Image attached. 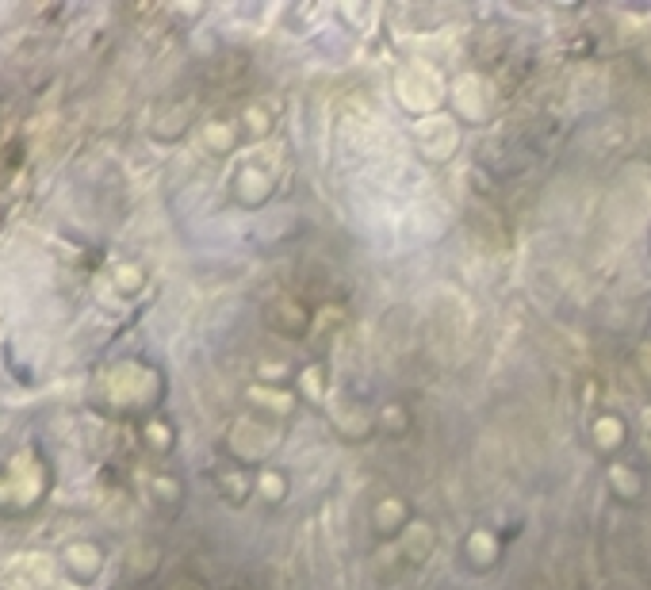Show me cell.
I'll use <instances>...</instances> for the list:
<instances>
[{
    "instance_id": "obj_1",
    "label": "cell",
    "mask_w": 651,
    "mask_h": 590,
    "mask_svg": "<svg viewBox=\"0 0 651 590\" xmlns=\"http://www.w3.org/2000/svg\"><path fill=\"white\" fill-rule=\"evenodd\" d=\"M394 96L410 115L425 119V115H437L440 103L448 100V85L429 62H406L394 73Z\"/></svg>"
},
{
    "instance_id": "obj_2",
    "label": "cell",
    "mask_w": 651,
    "mask_h": 590,
    "mask_svg": "<svg viewBox=\"0 0 651 590\" xmlns=\"http://www.w3.org/2000/svg\"><path fill=\"white\" fill-rule=\"evenodd\" d=\"M448 103H452V111H456V119L479 126L491 119V111H494V85L479 73H463L448 85Z\"/></svg>"
},
{
    "instance_id": "obj_3",
    "label": "cell",
    "mask_w": 651,
    "mask_h": 590,
    "mask_svg": "<svg viewBox=\"0 0 651 590\" xmlns=\"http://www.w3.org/2000/svg\"><path fill=\"white\" fill-rule=\"evenodd\" d=\"M276 441H280V430H276L272 422L241 418V422H234V430H230V456H234V464L253 468V464L272 456Z\"/></svg>"
},
{
    "instance_id": "obj_4",
    "label": "cell",
    "mask_w": 651,
    "mask_h": 590,
    "mask_svg": "<svg viewBox=\"0 0 651 590\" xmlns=\"http://www.w3.org/2000/svg\"><path fill=\"white\" fill-rule=\"evenodd\" d=\"M414 138H417V149L429 161H448L460 142V123H456V115H445V111L425 115V119H417Z\"/></svg>"
},
{
    "instance_id": "obj_5",
    "label": "cell",
    "mask_w": 651,
    "mask_h": 590,
    "mask_svg": "<svg viewBox=\"0 0 651 590\" xmlns=\"http://www.w3.org/2000/svg\"><path fill=\"white\" fill-rule=\"evenodd\" d=\"M269 195H272V172L257 165V161H246L234 172V200L241 207H261V203H269Z\"/></svg>"
},
{
    "instance_id": "obj_6",
    "label": "cell",
    "mask_w": 651,
    "mask_h": 590,
    "mask_svg": "<svg viewBox=\"0 0 651 590\" xmlns=\"http://www.w3.org/2000/svg\"><path fill=\"white\" fill-rule=\"evenodd\" d=\"M410 522H414L410 506H406L402 499H394V494H387V499H379L376 506H371V533H376L379 540H399Z\"/></svg>"
},
{
    "instance_id": "obj_7",
    "label": "cell",
    "mask_w": 651,
    "mask_h": 590,
    "mask_svg": "<svg viewBox=\"0 0 651 590\" xmlns=\"http://www.w3.org/2000/svg\"><path fill=\"white\" fill-rule=\"evenodd\" d=\"M62 568L69 571V579L92 583L103 571V548L92 545V540H73V545L62 552Z\"/></svg>"
},
{
    "instance_id": "obj_8",
    "label": "cell",
    "mask_w": 651,
    "mask_h": 590,
    "mask_svg": "<svg viewBox=\"0 0 651 590\" xmlns=\"http://www.w3.org/2000/svg\"><path fill=\"white\" fill-rule=\"evenodd\" d=\"M269 326L287 333V338H303L310 330V310L292 295H280L269 303Z\"/></svg>"
},
{
    "instance_id": "obj_9",
    "label": "cell",
    "mask_w": 651,
    "mask_h": 590,
    "mask_svg": "<svg viewBox=\"0 0 651 590\" xmlns=\"http://www.w3.org/2000/svg\"><path fill=\"white\" fill-rule=\"evenodd\" d=\"M624 441H629V422H624L621 414H598L594 425H590V445H594L601 456H617Z\"/></svg>"
},
{
    "instance_id": "obj_10",
    "label": "cell",
    "mask_w": 651,
    "mask_h": 590,
    "mask_svg": "<svg viewBox=\"0 0 651 590\" xmlns=\"http://www.w3.org/2000/svg\"><path fill=\"white\" fill-rule=\"evenodd\" d=\"M433 545H437V529L429 522H422V517H414V522L406 525V533L399 537V552H402L406 563H425Z\"/></svg>"
},
{
    "instance_id": "obj_11",
    "label": "cell",
    "mask_w": 651,
    "mask_h": 590,
    "mask_svg": "<svg viewBox=\"0 0 651 590\" xmlns=\"http://www.w3.org/2000/svg\"><path fill=\"white\" fill-rule=\"evenodd\" d=\"M215 487H218V494H223V499H226L230 506H241L253 491H257V479L249 476V468H241V464H226L223 471H215Z\"/></svg>"
},
{
    "instance_id": "obj_12",
    "label": "cell",
    "mask_w": 651,
    "mask_h": 590,
    "mask_svg": "<svg viewBox=\"0 0 651 590\" xmlns=\"http://www.w3.org/2000/svg\"><path fill=\"white\" fill-rule=\"evenodd\" d=\"M463 563L471 571H486L498 563V537L491 529H471L468 540H463Z\"/></svg>"
},
{
    "instance_id": "obj_13",
    "label": "cell",
    "mask_w": 651,
    "mask_h": 590,
    "mask_svg": "<svg viewBox=\"0 0 651 590\" xmlns=\"http://www.w3.org/2000/svg\"><path fill=\"white\" fill-rule=\"evenodd\" d=\"M606 479H609L613 499H617V502H636V499L644 494V476H640V468L624 464V460H609Z\"/></svg>"
},
{
    "instance_id": "obj_14",
    "label": "cell",
    "mask_w": 651,
    "mask_h": 590,
    "mask_svg": "<svg viewBox=\"0 0 651 590\" xmlns=\"http://www.w3.org/2000/svg\"><path fill=\"white\" fill-rule=\"evenodd\" d=\"M249 402L264 414H272V418H287L295 407H299V395L287 387H264V384H253L249 387Z\"/></svg>"
},
{
    "instance_id": "obj_15",
    "label": "cell",
    "mask_w": 651,
    "mask_h": 590,
    "mask_svg": "<svg viewBox=\"0 0 651 590\" xmlns=\"http://www.w3.org/2000/svg\"><path fill=\"white\" fill-rule=\"evenodd\" d=\"M333 425H337V433H345V437H353V441H360V437L371 433L376 418H371V410L356 407V402H341V407H333Z\"/></svg>"
},
{
    "instance_id": "obj_16",
    "label": "cell",
    "mask_w": 651,
    "mask_h": 590,
    "mask_svg": "<svg viewBox=\"0 0 651 590\" xmlns=\"http://www.w3.org/2000/svg\"><path fill=\"white\" fill-rule=\"evenodd\" d=\"M295 387H299L295 395L303 399V402H326V395H330V379H326V368H322V364L299 368Z\"/></svg>"
},
{
    "instance_id": "obj_17",
    "label": "cell",
    "mask_w": 651,
    "mask_h": 590,
    "mask_svg": "<svg viewBox=\"0 0 651 590\" xmlns=\"http://www.w3.org/2000/svg\"><path fill=\"white\" fill-rule=\"evenodd\" d=\"M238 138H241V131L234 123H207L203 126V146L211 149V154H230V149L238 146Z\"/></svg>"
},
{
    "instance_id": "obj_18",
    "label": "cell",
    "mask_w": 651,
    "mask_h": 590,
    "mask_svg": "<svg viewBox=\"0 0 651 590\" xmlns=\"http://www.w3.org/2000/svg\"><path fill=\"white\" fill-rule=\"evenodd\" d=\"M142 441L149 445V453L165 456V453H172V445H177V430H172L169 422H161V418H149L142 425Z\"/></svg>"
},
{
    "instance_id": "obj_19",
    "label": "cell",
    "mask_w": 651,
    "mask_h": 590,
    "mask_svg": "<svg viewBox=\"0 0 651 590\" xmlns=\"http://www.w3.org/2000/svg\"><path fill=\"white\" fill-rule=\"evenodd\" d=\"M149 491H154V502L161 506V510H177V506L184 502V487H180L177 476H154Z\"/></svg>"
},
{
    "instance_id": "obj_20",
    "label": "cell",
    "mask_w": 651,
    "mask_h": 590,
    "mask_svg": "<svg viewBox=\"0 0 651 590\" xmlns=\"http://www.w3.org/2000/svg\"><path fill=\"white\" fill-rule=\"evenodd\" d=\"M257 491H261V499L264 502H284L287 499V476L284 471H276V468H264L261 476H257Z\"/></svg>"
},
{
    "instance_id": "obj_21",
    "label": "cell",
    "mask_w": 651,
    "mask_h": 590,
    "mask_svg": "<svg viewBox=\"0 0 651 590\" xmlns=\"http://www.w3.org/2000/svg\"><path fill=\"white\" fill-rule=\"evenodd\" d=\"M241 123H246V134L249 138H264L272 131V111L264 108V103H249L246 111H241Z\"/></svg>"
},
{
    "instance_id": "obj_22",
    "label": "cell",
    "mask_w": 651,
    "mask_h": 590,
    "mask_svg": "<svg viewBox=\"0 0 651 590\" xmlns=\"http://www.w3.org/2000/svg\"><path fill=\"white\" fill-rule=\"evenodd\" d=\"M111 284H115V292H119V295H134V292H142L146 272L138 269V264H119V269L111 272Z\"/></svg>"
},
{
    "instance_id": "obj_23",
    "label": "cell",
    "mask_w": 651,
    "mask_h": 590,
    "mask_svg": "<svg viewBox=\"0 0 651 590\" xmlns=\"http://www.w3.org/2000/svg\"><path fill=\"white\" fill-rule=\"evenodd\" d=\"M376 425H379V430H387V433H406V425H410V414H406V407H399V402H383Z\"/></svg>"
},
{
    "instance_id": "obj_24",
    "label": "cell",
    "mask_w": 651,
    "mask_h": 590,
    "mask_svg": "<svg viewBox=\"0 0 651 590\" xmlns=\"http://www.w3.org/2000/svg\"><path fill=\"white\" fill-rule=\"evenodd\" d=\"M257 376H261L264 387H280L284 379H292V368H287L284 361H280V364H276V361H264V364L257 368Z\"/></svg>"
},
{
    "instance_id": "obj_25",
    "label": "cell",
    "mask_w": 651,
    "mask_h": 590,
    "mask_svg": "<svg viewBox=\"0 0 651 590\" xmlns=\"http://www.w3.org/2000/svg\"><path fill=\"white\" fill-rule=\"evenodd\" d=\"M640 372H644L647 387H651V345H644V349H640Z\"/></svg>"
},
{
    "instance_id": "obj_26",
    "label": "cell",
    "mask_w": 651,
    "mask_h": 590,
    "mask_svg": "<svg viewBox=\"0 0 651 590\" xmlns=\"http://www.w3.org/2000/svg\"><path fill=\"white\" fill-rule=\"evenodd\" d=\"M115 590H131V586H115Z\"/></svg>"
}]
</instances>
